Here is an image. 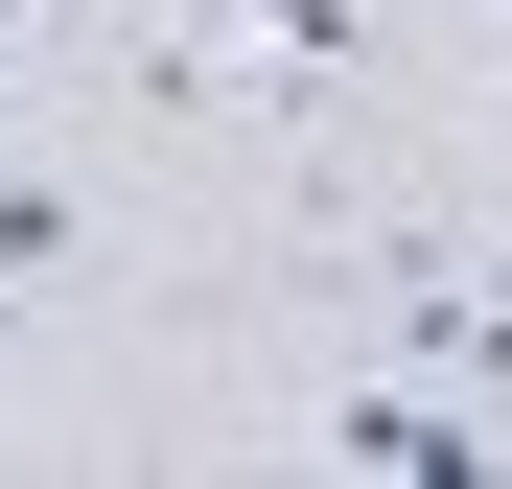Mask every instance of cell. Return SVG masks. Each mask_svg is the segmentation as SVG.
I'll list each match as a JSON object with an SVG mask.
<instances>
[{
    "mask_svg": "<svg viewBox=\"0 0 512 489\" xmlns=\"http://www.w3.org/2000/svg\"><path fill=\"white\" fill-rule=\"evenodd\" d=\"M0 47H70V0H0Z\"/></svg>",
    "mask_w": 512,
    "mask_h": 489,
    "instance_id": "cell-2",
    "label": "cell"
},
{
    "mask_svg": "<svg viewBox=\"0 0 512 489\" xmlns=\"http://www.w3.org/2000/svg\"><path fill=\"white\" fill-rule=\"evenodd\" d=\"M419 24H466V47H512V0H419Z\"/></svg>",
    "mask_w": 512,
    "mask_h": 489,
    "instance_id": "cell-1",
    "label": "cell"
}]
</instances>
